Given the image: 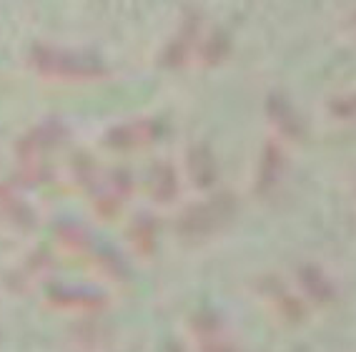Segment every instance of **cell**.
<instances>
[{
  "label": "cell",
  "mask_w": 356,
  "mask_h": 352,
  "mask_svg": "<svg viewBox=\"0 0 356 352\" xmlns=\"http://www.w3.org/2000/svg\"><path fill=\"white\" fill-rule=\"evenodd\" d=\"M231 51V43H229V36L221 31H209L201 36L196 45V61L201 66H218L223 58L229 56Z\"/></svg>",
  "instance_id": "3"
},
{
  "label": "cell",
  "mask_w": 356,
  "mask_h": 352,
  "mask_svg": "<svg viewBox=\"0 0 356 352\" xmlns=\"http://www.w3.org/2000/svg\"><path fill=\"white\" fill-rule=\"evenodd\" d=\"M201 36H204V20L193 13L186 15L176 36L163 45V51L159 56L161 66L168 70H178L188 66L193 61V56H196V45L201 40Z\"/></svg>",
  "instance_id": "2"
},
{
  "label": "cell",
  "mask_w": 356,
  "mask_h": 352,
  "mask_svg": "<svg viewBox=\"0 0 356 352\" xmlns=\"http://www.w3.org/2000/svg\"><path fill=\"white\" fill-rule=\"evenodd\" d=\"M38 76L51 78V81H70V84H90V81H103L111 70L98 56L73 51V48H58V45L35 43L26 56Z\"/></svg>",
  "instance_id": "1"
}]
</instances>
